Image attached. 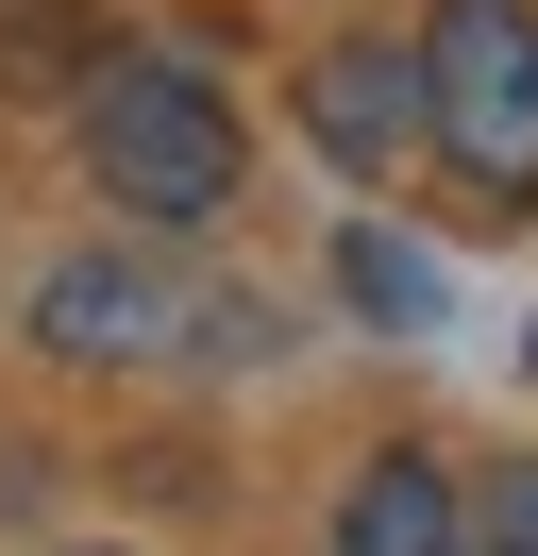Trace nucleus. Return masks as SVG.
Instances as JSON below:
<instances>
[{"mask_svg": "<svg viewBox=\"0 0 538 556\" xmlns=\"http://www.w3.org/2000/svg\"><path fill=\"white\" fill-rule=\"evenodd\" d=\"M85 169H101V203H134L152 237H202V219L253 186V136H235L219 68H185V51H118V68L85 85Z\"/></svg>", "mask_w": 538, "mask_h": 556, "instance_id": "obj_1", "label": "nucleus"}, {"mask_svg": "<svg viewBox=\"0 0 538 556\" xmlns=\"http://www.w3.org/2000/svg\"><path fill=\"white\" fill-rule=\"evenodd\" d=\"M34 338H51V354H101V371H152V354H219L235 304L185 287L168 253H67V270H34Z\"/></svg>", "mask_w": 538, "mask_h": 556, "instance_id": "obj_3", "label": "nucleus"}, {"mask_svg": "<svg viewBox=\"0 0 538 556\" xmlns=\"http://www.w3.org/2000/svg\"><path fill=\"white\" fill-rule=\"evenodd\" d=\"M421 152L488 219L538 203V17L522 0H437L421 17Z\"/></svg>", "mask_w": 538, "mask_h": 556, "instance_id": "obj_2", "label": "nucleus"}, {"mask_svg": "<svg viewBox=\"0 0 538 556\" xmlns=\"http://www.w3.org/2000/svg\"><path fill=\"white\" fill-rule=\"evenodd\" d=\"M336 270H354V304H370V320H437V270H421L404 237H336Z\"/></svg>", "mask_w": 538, "mask_h": 556, "instance_id": "obj_6", "label": "nucleus"}, {"mask_svg": "<svg viewBox=\"0 0 538 556\" xmlns=\"http://www.w3.org/2000/svg\"><path fill=\"white\" fill-rule=\"evenodd\" d=\"M471 556H538V455H522V472H488V506H471Z\"/></svg>", "mask_w": 538, "mask_h": 556, "instance_id": "obj_7", "label": "nucleus"}, {"mask_svg": "<svg viewBox=\"0 0 538 556\" xmlns=\"http://www.w3.org/2000/svg\"><path fill=\"white\" fill-rule=\"evenodd\" d=\"M303 136L336 169H404L421 152V51H320L303 68Z\"/></svg>", "mask_w": 538, "mask_h": 556, "instance_id": "obj_4", "label": "nucleus"}, {"mask_svg": "<svg viewBox=\"0 0 538 556\" xmlns=\"http://www.w3.org/2000/svg\"><path fill=\"white\" fill-rule=\"evenodd\" d=\"M336 556H471V506L437 455H370L354 506H336Z\"/></svg>", "mask_w": 538, "mask_h": 556, "instance_id": "obj_5", "label": "nucleus"}]
</instances>
